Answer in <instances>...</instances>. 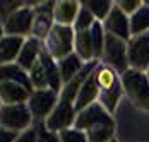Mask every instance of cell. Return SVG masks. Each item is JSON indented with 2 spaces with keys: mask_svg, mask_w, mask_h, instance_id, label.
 Returning <instances> with one entry per match:
<instances>
[{
  "mask_svg": "<svg viewBox=\"0 0 149 142\" xmlns=\"http://www.w3.org/2000/svg\"><path fill=\"white\" fill-rule=\"evenodd\" d=\"M75 128L86 134L88 142H110L115 139L117 123L113 115H110L100 103H94L77 113Z\"/></svg>",
  "mask_w": 149,
  "mask_h": 142,
  "instance_id": "1",
  "label": "cell"
},
{
  "mask_svg": "<svg viewBox=\"0 0 149 142\" xmlns=\"http://www.w3.org/2000/svg\"><path fill=\"white\" fill-rule=\"evenodd\" d=\"M96 75V82H98V91H100V98L98 103L103 106L110 115L115 113L117 106H118L122 94H123V86H122V77L118 72H115L111 67L98 63V67L94 69Z\"/></svg>",
  "mask_w": 149,
  "mask_h": 142,
  "instance_id": "2",
  "label": "cell"
},
{
  "mask_svg": "<svg viewBox=\"0 0 149 142\" xmlns=\"http://www.w3.org/2000/svg\"><path fill=\"white\" fill-rule=\"evenodd\" d=\"M28 75H29V82L33 86V91L34 89H53V91L60 93L62 87H63L57 60H53L45 52V48H43L41 55L38 58V62L34 63V67L28 72Z\"/></svg>",
  "mask_w": 149,
  "mask_h": 142,
  "instance_id": "3",
  "label": "cell"
},
{
  "mask_svg": "<svg viewBox=\"0 0 149 142\" xmlns=\"http://www.w3.org/2000/svg\"><path fill=\"white\" fill-rule=\"evenodd\" d=\"M74 41H75V31L72 26H60L55 24L48 36L43 41L45 52L53 60H62L74 53Z\"/></svg>",
  "mask_w": 149,
  "mask_h": 142,
  "instance_id": "4",
  "label": "cell"
},
{
  "mask_svg": "<svg viewBox=\"0 0 149 142\" xmlns=\"http://www.w3.org/2000/svg\"><path fill=\"white\" fill-rule=\"evenodd\" d=\"M122 77L123 93L129 96V100L134 103L137 108L149 111V79L146 72H139L129 69Z\"/></svg>",
  "mask_w": 149,
  "mask_h": 142,
  "instance_id": "5",
  "label": "cell"
},
{
  "mask_svg": "<svg viewBox=\"0 0 149 142\" xmlns=\"http://www.w3.org/2000/svg\"><path fill=\"white\" fill-rule=\"evenodd\" d=\"M0 127L7 128L15 134H22L34 127V120L31 115L28 103L26 104H3L0 110Z\"/></svg>",
  "mask_w": 149,
  "mask_h": 142,
  "instance_id": "6",
  "label": "cell"
},
{
  "mask_svg": "<svg viewBox=\"0 0 149 142\" xmlns=\"http://www.w3.org/2000/svg\"><path fill=\"white\" fill-rule=\"evenodd\" d=\"M34 5L36 2H26L21 9H17L12 15H9L2 26L7 36H19L29 38L33 33V19H34Z\"/></svg>",
  "mask_w": 149,
  "mask_h": 142,
  "instance_id": "7",
  "label": "cell"
},
{
  "mask_svg": "<svg viewBox=\"0 0 149 142\" xmlns=\"http://www.w3.org/2000/svg\"><path fill=\"white\" fill-rule=\"evenodd\" d=\"M101 63L111 67L120 75L129 70V55H127V41L120 40L117 36L106 34L104 36V48H103V57Z\"/></svg>",
  "mask_w": 149,
  "mask_h": 142,
  "instance_id": "8",
  "label": "cell"
},
{
  "mask_svg": "<svg viewBox=\"0 0 149 142\" xmlns=\"http://www.w3.org/2000/svg\"><path fill=\"white\" fill-rule=\"evenodd\" d=\"M58 94L53 89H34L29 96L28 108H29L34 125L36 123H45L46 118L52 115L58 103Z\"/></svg>",
  "mask_w": 149,
  "mask_h": 142,
  "instance_id": "9",
  "label": "cell"
},
{
  "mask_svg": "<svg viewBox=\"0 0 149 142\" xmlns=\"http://www.w3.org/2000/svg\"><path fill=\"white\" fill-rule=\"evenodd\" d=\"M75 118H77V111H75V101L62 98L58 94V103L55 106V110L52 115L46 118L45 127L53 132V134H60L67 128L74 127Z\"/></svg>",
  "mask_w": 149,
  "mask_h": 142,
  "instance_id": "10",
  "label": "cell"
},
{
  "mask_svg": "<svg viewBox=\"0 0 149 142\" xmlns=\"http://www.w3.org/2000/svg\"><path fill=\"white\" fill-rule=\"evenodd\" d=\"M129 67L139 72H148L149 69V33L132 36L127 41Z\"/></svg>",
  "mask_w": 149,
  "mask_h": 142,
  "instance_id": "11",
  "label": "cell"
},
{
  "mask_svg": "<svg viewBox=\"0 0 149 142\" xmlns=\"http://www.w3.org/2000/svg\"><path fill=\"white\" fill-rule=\"evenodd\" d=\"M53 9H55V2H36L34 19H33V33H31L33 38L45 41L48 33L55 26Z\"/></svg>",
  "mask_w": 149,
  "mask_h": 142,
  "instance_id": "12",
  "label": "cell"
},
{
  "mask_svg": "<svg viewBox=\"0 0 149 142\" xmlns=\"http://www.w3.org/2000/svg\"><path fill=\"white\" fill-rule=\"evenodd\" d=\"M101 24H103V29L106 34L117 36L123 41H129L132 38V34H130V17L125 14L117 3H113L108 17Z\"/></svg>",
  "mask_w": 149,
  "mask_h": 142,
  "instance_id": "13",
  "label": "cell"
},
{
  "mask_svg": "<svg viewBox=\"0 0 149 142\" xmlns=\"http://www.w3.org/2000/svg\"><path fill=\"white\" fill-rule=\"evenodd\" d=\"M33 89L19 82L0 84V101L2 104H26L29 101Z\"/></svg>",
  "mask_w": 149,
  "mask_h": 142,
  "instance_id": "14",
  "label": "cell"
},
{
  "mask_svg": "<svg viewBox=\"0 0 149 142\" xmlns=\"http://www.w3.org/2000/svg\"><path fill=\"white\" fill-rule=\"evenodd\" d=\"M41 52H43V41H40V40L29 36V38L24 40V45H22V48H21V53H19V57L15 60V63H17L22 70L29 72L31 69L34 67V63L38 62Z\"/></svg>",
  "mask_w": 149,
  "mask_h": 142,
  "instance_id": "15",
  "label": "cell"
},
{
  "mask_svg": "<svg viewBox=\"0 0 149 142\" xmlns=\"http://www.w3.org/2000/svg\"><path fill=\"white\" fill-rule=\"evenodd\" d=\"M98 67V65H96ZM100 98V91H98V82H96V75L94 70L88 75V79L84 81V84L81 86L79 93H77V98H75V111H82L84 108H88L91 104L98 103Z\"/></svg>",
  "mask_w": 149,
  "mask_h": 142,
  "instance_id": "16",
  "label": "cell"
},
{
  "mask_svg": "<svg viewBox=\"0 0 149 142\" xmlns=\"http://www.w3.org/2000/svg\"><path fill=\"white\" fill-rule=\"evenodd\" d=\"M79 10H81V2H74V0L55 2V9H53L55 24H60V26H74Z\"/></svg>",
  "mask_w": 149,
  "mask_h": 142,
  "instance_id": "17",
  "label": "cell"
},
{
  "mask_svg": "<svg viewBox=\"0 0 149 142\" xmlns=\"http://www.w3.org/2000/svg\"><path fill=\"white\" fill-rule=\"evenodd\" d=\"M22 45H24V38L3 34V38L0 40V65L15 63Z\"/></svg>",
  "mask_w": 149,
  "mask_h": 142,
  "instance_id": "18",
  "label": "cell"
},
{
  "mask_svg": "<svg viewBox=\"0 0 149 142\" xmlns=\"http://www.w3.org/2000/svg\"><path fill=\"white\" fill-rule=\"evenodd\" d=\"M57 65H58V72H60V77H62V82L63 84H67L69 81H72L75 75L81 74V70L86 67V63L79 58V55H75V53L58 60Z\"/></svg>",
  "mask_w": 149,
  "mask_h": 142,
  "instance_id": "19",
  "label": "cell"
},
{
  "mask_svg": "<svg viewBox=\"0 0 149 142\" xmlns=\"http://www.w3.org/2000/svg\"><path fill=\"white\" fill-rule=\"evenodd\" d=\"M3 82H19V84H24L29 89H33L28 72L22 70L17 63L0 65V84H3Z\"/></svg>",
  "mask_w": 149,
  "mask_h": 142,
  "instance_id": "20",
  "label": "cell"
},
{
  "mask_svg": "<svg viewBox=\"0 0 149 142\" xmlns=\"http://www.w3.org/2000/svg\"><path fill=\"white\" fill-rule=\"evenodd\" d=\"M144 33H149V3L142 2L141 9L130 15V34L137 36Z\"/></svg>",
  "mask_w": 149,
  "mask_h": 142,
  "instance_id": "21",
  "label": "cell"
},
{
  "mask_svg": "<svg viewBox=\"0 0 149 142\" xmlns=\"http://www.w3.org/2000/svg\"><path fill=\"white\" fill-rule=\"evenodd\" d=\"M82 5L94 15V19L98 22H103L104 19L108 17L111 7H113V3L111 2H106V0H100V2L98 0H88V2H82Z\"/></svg>",
  "mask_w": 149,
  "mask_h": 142,
  "instance_id": "22",
  "label": "cell"
},
{
  "mask_svg": "<svg viewBox=\"0 0 149 142\" xmlns=\"http://www.w3.org/2000/svg\"><path fill=\"white\" fill-rule=\"evenodd\" d=\"M94 22H96V19H94V15L91 14L89 10L81 3V10H79V14H77V19H75L74 22V31L75 33H82V31H89L93 26H94Z\"/></svg>",
  "mask_w": 149,
  "mask_h": 142,
  "instance_id": "23",
  "label": "cell"
},
{
  "mask_svg": "<svg viewBox=\"0 0 149 142\" xmlns=\"http://www.w3.org/2000/svg\"><path fill=\"white\" fill-rule=\"evenodd\" d=\"M58 139H60V142H88L86 134L81 132L79 128H75V127H70L67 130H63V132H60Z\"/></svg>",
  "mask_w": 149,
  "mask_h": 142,
  "instance_id": "24",
  "label": "cell"
},
{
  "mask_svg": "<svg viewBox=\"0 0 149 142\" xmlns=\"http://www.w3.org/2000/svg\"><path fill=\"white\" fill-rule=\"evenodd\" d=\"M36 135H38V142H60L58 134H53L45 127V123H36Z\"/></svg>",
  "mask_w": 149,
  "mask_h": 142,
  "instance_id": "25",
  "label": "cell"
},
{
  "mask_svg": "<svg viewBox=\"0 0 149 142\" xmlns=\"http://www.w3.org/2000/svg\"><path fill=\"white\" fill-rule=\"evenodd\" d=\"M24 3H26V2H0V24H2L9 15L14 14L17 9H21Z\"/></svg>",
  "mask_w": 149,
  "mask_h": 142,
  "instance_id": "26",
  "label": "cell"
},
{
  "mask_svg": "<svg viewBox=\"0 0 149 142\" xmlns=\"http://www.w3.org/2000/svg\"><path fill=\"white\" fill-rule=\"evenodd\" d=\"M115 3H117L129 17L134 15L135 12L141 9V5H142V2H139V0H125V2H115Z\"/></svg>",
  "mask_w": 149,
  "mask_h": 142,
  "instance_id": "27",
  "label": "cell"
},
{
  "mask_svg": "<svg viewBox=\"0 0 149 142\" xmlns=\"http://www.w3.org/2000/svg\"><path fill=\"white\" fill-rule=\"evenodd\" d=\"M15 142H38V135H36V128L31 127L29 130L19 134V137L15 139Z\"/></svg>",
  "mask_w": 149,
  "mask_h": 142,
  "instance_id": "28",
  "label": "cell"
},
{
  "mask_svg": "<svg viewBox=\"0 0 149 142\" xmlns=\"http://www.w3.org/2000/svg\"><path fill=\"white\" fill-rule=\"evenodd\" d=\"M17 137H19V134L10 132V130H7V128L0 127V142H15Z\"/></svg>",
  "mask_w": 149,
  "mask_h": 142,
  "instance_id": "29",
  "label": "cell"
},
{
  "mask_svg": "<svg viewBox=\"0 0 149 142\" xmlns=\"http://www.w3.org/2000/svg\"><path fill=\"white\" fill-rule=\"evenodd\" d=\"M3 34H5V33H3V26H2V24H0V40H2V38H3Z\"/></svg>",
  "mask_w": 149,
  "mask_h": 142,
  "instance_id": "30",
  "label": "cell"
},
{
  "mask_svg": "<svg viewBox=\"0 0 149 142\" xmlns=\"http://www.w3.org/2000/svg\"><path fill=\"white\" fill-rule=\"evenodd\" d=\"M110 142H118V141H117V139H111V141H110Z\"/></svg>",
  "mask_w": 149,
  "mask_h": 142,
  "instance_id": "31",
  "label": "cell"
},
{
  "mask_svg": "<svg viewBox=\"0 0 149 142\" xmlns=\"http://www.w3.org/2000/svg\"><path fill=\"white\" fill-rule=\"evenodd\" d=\"M146 75H148V79H149V69H148V72H146Z\"/></svg>",
  "mask_w": 149,
  "mask_h": 142,
  "instance_id": "32",
  "label": "cell"
},
{
  "mask_svg": "<svg viewBox=\"0 0 149 142\" xmlns=\"http://www.w3.org/2000/svg\"><path fill=\"white\" fill-rule=\"evenodd\" d=\"M2 106H3V104H2V101H0V110H2Z\"/></svg>",
  "mask_w": 149,
  "mask_h": 142,
  "instance_id": "33",
  "label": "cell"
}]
</instances>
